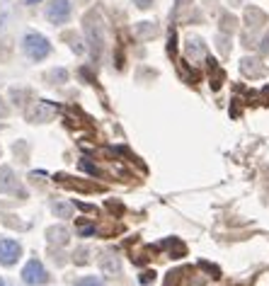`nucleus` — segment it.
<instances>
[{
  "mask_svg": "<svg viewBox=\"0 0 269 286\" xmlns=\"http://www.w3.org/2000/svg\"><path fill=\"white\" fill-rule=\"evenodd\" d=\"M22 49H24V54L32 58V61H44V58L51 54L49 39L41 37V34H36V32L24 34V39H22Z\"/></svg>",
  "mask_w": 269,
  "mask_h": 286,
  "instance_id": "nucleus-1",
  "label": "nucleus"
},
{
  "mask_svg": "<svg viewBox=\"0 0 269 286\" xmlns=\"http://www.w3.org/2000/svg\"><path fill=\"white\" fill-rule=\"evenodd\" d=\"M22 282L27 286H41L49 282V274H46V269L39 260H29L22 269Z\"/></svg>",
  "mask_w": 269,
  "mask_h": 286,
  "instance_id": "nucleus-2",
  "label": "nucleus"
},
{
  "mask_svg": "<svg viewBox=\"0 0 269 286\" xmlns=\"http://www.w3.org/2000/svg\"><path fill=\"white\" fill-rule=\"evenodd\" d=\"M71 17V0H51L46 5V19L51 24H63Z\"/></svg>",
  "mask_w": 269,
  "mask_h": 286,
  "instance_id": "nucleus-3",
  "label": "nucleus"
},
{
  "mask_svg": "<svg viewBox=\"0 0 269 286\" xmlns=\"http://www.w3.org/2000/svg\"><path fill=\"white\" fill-rule=\"evenodd\" d=\"M22 255V248H19L17 240H10V238H2L0 240V265L2 267H12Z\"/></svg>",
  "mask_w": 269,
  "mask_h": 286,
  "instance_id": "nucleus-4",
  "label": "nucleus"
},
{
  "mask_svg": "<svg viewBox=\"0 0 269 286\" xmlns=\"http://www.w3.org/2000/svg\"><path fill=\"white\" fill-rule=\"evenodd\" d=\"M0 191H2V194H12V191H17L15 172H12V168H7V165L0 168Z\"/></svg>",
  "mask_w": 269,
  "mask_h": 286,
  "instance_id": "nucleus-5",
  "label": "nucleus"
},
{
  "mask_svg": "<svg viewBox=\"0 0 269 286\" xmlns=\"http://www.w3.org/2000/svg\"><path fill=\"white\" fill-rule=\"evenodd\" d=\"M100 269H102L107 277H117V274L122 272V262H119V257H117V255L105 252V255L100 257Z\"/></svg>",
  "mask_w": 269,
  "mask_h": 286,
  "instance_id": "nucleus-6",
  "label": "nucleus"
},
{
  "mask_svg": "<svg viewBox=\"0 0 269 286\" xmlns=\"http://www.w3.org/2000/svg\"><path fill=\"white\" fill-rule=\"evenodd\" d=\"M46 240L51 245H68L71 235H68V230L63 228V226H51V228L46 230Z\"/></svg>",
  "mask_w": 269,
  "mask_h": 286,
  "instance_id": "nucleus-7",
  "label": "nucleus"
},
{
  "mask_svg": "<svg viewBox=\"0 0 269 286\" xmlns=\"http://www.w3.org/2000/svg\"><path fill=\"white\" fill-rule=\"evenodd\" d=\"M54 114H56V107L51 102H39V107L32 112V121H49Z\"/></svg>",
  "mask_w": 269,
  "mask_h": 286,
  "instance_id": "nucleus-8",
  "label": "nucleus"
},
{
  "mask_svg": "<svg viewBox=\"0 0 269 286\" xmlns=\"http://www.w3.org/2000/svg\"><path fill=\"white\" fill-rule=\"evenodd\" d=\"M51 209H54V213L58 218H71V213H73V206L68 201H54Z\"/></svg>",
  "mask_w": 269,
  "mask_h": 286,
  "instance_id": "nucleus-9",
  "label": "nucleus"
},
{
  "mask_svg": "<svg viewBox=\"0 0 269 286\" xmlns=\"http://www.w3.org/2000/svg\"><path fill=\"white\" fill-rule=\"evenodd\" d=\"M201 51H204V46H201V41H199L197 37L187 39V54H189V56H199Z\"/></svg>",
  "mask_w": 269,
  "mask_h": 286,
  "instance_id": "nucleus-10",
  "label": "nucleus"
},
{
  "mask_svg": "<svg viewBox=\"0 0 269 286\" xmlns=\"http://www.w3.org/2000/svg\"><path fill=\"white\" fill-rule=\"evenodd\" d=\"M75 286H105V284H102L100 277H83V279L75 282Z\"/></svg>",
  "mask_w": 269,
  "mask_h": 286,
  "instance_id": "nucleus-11",
  "label": "nucleus"
},
{
  "mask_svg": "<svg viewBox=\"0 0 269 286\" xmlns=\"http://www.w3.org/2000/svg\"><path fill=\"white\" fill-rule=\"evenodd\" d=\"M73 260H75V265H85V262H88V250L80 248L75 255H73Z\"/></svg>",
  "mask_w": 269,
  "mask_h": 286,
  "instance_id": "nucleus-12",
  "label": "nucleus"
},
{
  "mask_svg": "<svg viewBox=\"0 0 269 286\" xmlns=\"http://www.w3.org/2000/svg\"><path fill=\"white\" fill-rule=\"evenodd\" d=\"M51 80H56V83H66V80H68V73H66L63 68H58V71L51 73Z\"/></svg>",
  "mask_w": 269,
  "mask_h": 286,
  "instance_id": "nucleus-13",
  "label": "nucleus"
},
{
  "mask_svg": "<svg viewBox=\"0 0 269 286\" xmlns=\"http://www.w3.org/2000/svg\"><path fill=\"white\" fill-rule=\"evenodd\" d=\"M78 233H80V235H92V233H95V226H90V223H80V226H78Z\"/></svg>",
  "mask_w": 269,
  "mask_h": 286,
  "instance_id": "nucleus-14",
  "label": "nucleus"
},
{
  "mask_svg": "<svg viewBox=\"0 0 269 286\" xmlns=\"http://www.w3.org/2000/svg\"><path fill=\"white\" fill-rule=\"evenodd\" d=\"M153 279H155V274H153V272H145V274H141V279H138V282H141V284H150Z\"/></svg>",
  "mask_w": 269,
  "mask_h": 286,
  "instance_id": "nucleus-15",
  "label": "nucleus"
},
{
  "mask_svg": "<svg viewBox=\"0 0 269 286\" xmlns=\"http://www.w3.org/2000/svg\"><path fill=\"white\" fill-rule=\"evenodd\" d=\"M136 5H138L141 10H145V7H150V5H153V0H136Z\"/></svg>",
  "mask_w": 269,
  "mask_h": 286,
  "instance_id": "nucleus-16",
  "label": "nucleus"
},
{
  "mask_svg": "<svg viewBox=\"0 0 269 286\" xmlns=\"http://www.w3.org/2000/svg\"><path fill=\"white\" fill-rule=\"evenodd\" d=\"M5 116H7V104L0 99V119H5Z\"/></svg>",
  "mask_w": 269,
  "mask_h": 286,
  "instance_id": "nucleus-17",
  "label": "nucleus"
},
{
  "mask_svg": "<svg viewBox=\"0 0 269 286\" xmlns=\"http://www.w3.org/2000/svg\"><path fill=\"white\" fill-rule=\"evenodd\" d=\"M175 2H177V5H184V2H189V0H175Z\"/></svg>",
  "mask_w": 269,
  "mask_h": 286,
  "instance_id": "nucleus-18",
  "label": "nucleus"
},
{
  "mask_svg": "<svg viewBox=\"0 0 269 286\" xmlns=\"http://www.w3.org/2000/svg\"><path fill=\"white\" fill-rule=\"evenodd\" d=\"M34 2H39V0H27V5H34Z\"/></svg>",
  "mask_w": 269,
  "mask_h": 286,
  "instance_id": "nucleus-19",
  "label": "nucleus"
},
{
  "mask_svg": "<svg viewBox=\"0 0 269 286\" xmlns=\"http://www.w3.org/2000/svg\"><path fill=\"white\" fill-rule=\"evenodd\" d=\"M0 286H5V282H2V279H0Z\"/></svg>",
  "mask_w": 269,
  "mask_h": 286,
  "instance_id": "nucleus-20",
  "label": "nucleus"
}]
</instances>
